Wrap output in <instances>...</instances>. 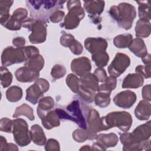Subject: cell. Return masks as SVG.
<instances>
[{"label":"cell","mask_w":151,"mask_h":151,"mask_svg":"<svg viewBox=\"0 0 151 151\" xmlns=\"http://www.w3.org/2000/svg\"><path fill=\"white\" fill-rule=\"evenodd\" d=\"M92 60L98 67H101L105 66L107 64L109 57L106 52L103 51L93 54Z\"/></svg>","instance_id":"d6a6232c"},{"label":"cell","mask_w":151,"mask_h":151,"mask_svg":"<svg viewBox=\"0 0 151 151\" xmlns=\"http://www.w3.org/2000/svg\"><path fill=\"white\" fill-rule=\"evenodd\" d=\"M129 50L139 57H143L147 54L144 41L139 38L134 39L129 46Z\"/></svg>","instance_id":"44dd1931"},{"label":"cell","mask_w":151,"mask_h":151,"mask_svg":"<svg viewBox=\"0 0 151 151\" xmlns=\"http://www.w3.org/2000/svg\"><path fill=\"white\" fill-rule=\"evenodd\" d=\"M104 1H90L84 2V8L85 10L90 15H100L104 8Z\"/></svg>","instance_id":"ac0fdd59"},{"label":"cell","mask_w":151,"mask_h":151,"mask_svg":"<svg viewBox=\"0 0 151 151\" xmlns=\"http://www.w3.org/2000/svg\"><path fill=\"white\" fill-rule=\"evenodd\" d=\"M130 63V58L127 55L122 53L116 54L114 59L108 67L110 75L114 77H119Z\"/></svg>","instance_id":"30bf717a"},{"label":"cell","mask_w":151,"mask_h":151,"mask_svg":"<svg viewBox=\"0 0 151 151\" xmlns=\"http://www.w3.org/2000/svg\"><path fill=\"white\" fill-rule=\"evenodd\" d=\"M86 48L92 54L104 51L107 44L106 40L101 38H88L84 41Z\"/></svg>","instance_id":"5bb4252c"},{"label":"cell","mask_w":151,"mask_h":151,"mask_svg":"<svg viewBox=\"0 0 151 151\" xmlns=\"http://www.w3.org/2000/svg\"><path fill=\"white\" fill-rule=\"evenodd\" d=\"M135 116L139 120H145L149 118L150 114V104L145 100L140 101L134 110Z\"/></svg>","instance_id":"ffe728a7"},{"label":"cell","mask_w":151,"mask_h":151,"mask_svg":"<svg viewBox=\"0 0 151 151\" xmlns=\"http://www.w3.org/2000/svg\"><path fill=\"white\" fill-rule=\"evenodd\" d=\"M44 58L40 55L27 60L25 65L31 70L38 71L41 70L44 65Z\"/></svg>","instance_id":"484cf974"},{"label":"cell","mask_w":151,"mask_h":151,"mask_svg":"<svg viewBox=\"0 0 151 151\" xmlns=\"http://www.w3.org/2000/svg\"><path fill=\"white\" fill-rule=\"evenodd\" d=\"M116 86V78L112 76H110L109 77H107V78L105 80L104 84H101L99 87L98 91L110 93V92L115 88Z\"/></svg>","instance_id":"1f68e13d"},{"label":"cell","mask_w":151,"mask_h":151,"mask_svg":"<svg viewBox=\"0 0 151 151\" xmlns=\"http://www.w3.org/2000/svg\"><path fill=\"white\" fill-rule=\"evenodd\" d=\"M31 137L34 142L39 145H42L45 142V137L42 128L37 124L31 126Z\"/></svg>","instance_id":"d4e9b609"},{"label":"cell","mask_w":151,"mask_h":151,"mask_svg":"<svg viewBox=\"0 0 151 151\" xmlns=\"http://www.w3.org/2000/svg\"><path fill=\"white\" fill-rule=\"evenodd\" d=\"M132 35L129 34L119 35L114 38V44L118 48H126L132 42Z\"/></svg>","instance_id":"f1b7e54d"},{"label":"cell","mask_w":151,"mask_h":151,"mask_svg":"<svg viewBox=\"0 0 151 151\" xmlns=\"http://www.w3.org/2000/svg\"><path fill=\"white\" fill-rule=\"evenodd\" d=\"M139 4V17L140 19L149 20L150 17V4L149 1H137Z\"/></svg>","instance_id":"f546056e"},{"label":"cell","mask_w":151,"mask_h":151,"mask_svg":"<svg viewBox=\"0 0 151 151\" xmlns=\"http://www.w3.org/2000/svg\"><path fill=\"white\" fill-rule=\"evenodd\" d=\"M91 68L90 60L84 57L74 59L71 64L72 71L80 77L88 73Z\"/></svg>","instance_id":"4fadbf2b"},{"label":"cell","mask_w":151,"mask_h":151,"mask_svg":"<svg viewBox=\"0 0 151 151\" xmlns=\"http://www.w3.org/2000/svg\"><path fill=\"white\" fill-rule=\"evenodd\" d=\"M64 16V12L61 10H56L53 12L50 17V19L52 22H58L61 21Z\"/></svg>","instance_id":"ab89813d"},{"label":"cell","mask_w":151,"mask_h":151,"mask_svg":"<svg viewBox=\"0 0 151 151\" xmlns=\"http://www.w3.org/2000/svg\"><path fill=\"white\" fill-rule=\"evenodd\" d=\"M69 48L72 52L76 55L80 54L83 51V47L81 44L75 40L71 42Z\"/></svg>","instance_id":"f35d334b"},{"label":"cell","mask_w":151,"mask_h":151,"mask_svg":"<svg viewBox=\"0 0 151 151\" xmlns=\"http://www.w3.org/2000/svg\"><path fill=\"white\" fill-rule=\"evenodd\" d=\"M143 78L139 74H129L124 79L123 88H138L142 86Z\"/></svg>","instance_id":"d6986e66"},{"label":"cell","mask_w":151,"mask_h":151,"mask_svg":"<svg viewBox=\"0 0 151 151\" xmlns=\"http://www.w3.org/2000/svg\"><path fill=\"white\" fill-rule=\"evenodd\" d=\"M110 15L117 21L120 27L129 29L136 17V11L135 7L126 2L120 3L118 6H113L110 8Z\"/></svg>","instance_id":"7a4b0ae2"},{"label":"cell","mask_w":151,"mask_h":151,"mask_svg":"<svg viewBox=\"0 0 151 151\" xmlns=\"http://www.w3.org/2000/svg\"><path fill=\"white\" fill-rule=\"evenodd\" d=\"M27 11L22 8L17 9L9 17L8 19L1 24L8 29L18 30L19 29L23 21L27 17Z\"/></svg>","instance_id":"8fae6325"},{"label":"cell","mask_w":151,"mask_h":151,"mask_svg":"<svg viewBox=\"0 0 151 151\" xmlns=\"http://www.w3.org/2000/svg\"><path fill=\"white\" fill-rule=\"evenodd\" d=\"M12 80V76L8 70L5 67H1V81L4 88L8 87Z\"/></svg>","instance_id":"836d02e7"},{"label":"cell","mask_w":151,"mask_h":151,"mask_svg":"<svg viewBox=\"0 0 151 151\" xmlns=\"http://www.w3.org/2000/svg\"><path fill=\"white\" fill-rule=\"evenodd\" d=\"M55 110L60 119L71 120L75 122L84 130L87 129V122L84 114H88L89 111L87 113H83V110L80 109L78 100H76L72 101V103L66 107V111L61 109H56Z\"/></svg>","instance_id":"3957f363"},{"label":"cell","mask_w":151,"mask_h":151,"mask_svg":"<svg viewBox=\"0 0 151 151\" xmlns=\"http://www.w3.org/2000/svg\"><path fill=\"white\" fill-rule=\"evenodd\" d=\"M1 130L10 133L13 127V121L8 118H2L1 120Z\"/></svg>","instance_id":"74e56055"},{"label":"cell","mask_w":151,"mask_h":151,"mask_svg":"<svg viewBox=\"0 0 151 151\" xmlns=\"http://www.w3.org/2000/svg\"><path fill=\"white\" fill-rule=\"evenodd\" d=\"M42 124L45 128L50 129L60 125L59 117L55 110L50 111L42 119Z\"/></svg>","instance_id":"7402d4cb"},{"label":"cell","mask_w":151,"mask_h":151,"mask_svg":"<svg viewBox=\"0 0 151 151\" xmlns=\"http://www.w3.org/2000/svg\"><path fill=\"white\" fill-rule=\"evenodd\" d=\"M104 118L105 122L109 129L116 126L123 132L128 131L132 123L131 115L126 111L111 112Z\"/></svg>","instance_id":"5b68a950"},{"label":"cell","mask_w":151,"mask_h":151,"mask_svg":"<svg viewBox=\"0 0 151 151\" xmlns=\"http://www.w3.org/2000/svg\"><path fill=\"white\" fill-rule=\"evenodd\" d=\"M22 25L24 27L32 30V33L29 37L31 43L37 44L43 42L46 38V25L41 21L34 19H25Z\"/></svg>","instance_id":"8992f818"},{"label":"cell","mask_w":151,"mask_h":151,"mask_svg":"<svg viewBox=\"0 0 151 151\" xmlns=\"http://www.w3.org/2000/svg\"><path fill=\"white\" fill-rule=\"evenodd\" d=\"M135 31L136 35L137 37H148L150 32V22L149 20L145 19H140L136 23Z\"/></svg>","instance_id":"603a6c76"},{"label":"cell","mask_w":151,"mask_h":151,"mask_svg":"<svg viewBox=\"0 0 151 151\" xmlns=\"http://www.w3.org/2000/svg\"><path fill=\"white\" fill-rule=\"evenodd\" d=\"M21 115H24L27 116L30 120H33L34 119L33 110L32 108L25 103L22 104L21 106L18 107L16 109L15 111L13 114V117H17Z\"/></svg>","instance_id":"4316f807"},{"label":"cell","mask_w":151,"mask_h":151,"mask_svg":"<svg viewBox=\"0 0 151 151\" xmlns=\"http://www.w3.org/2000/svg\"><path fill=\"white\" fill-rule=\"evenodd\" d=\"M13 44L18 47H22L24 45L25 41V39L22 37H17L13 40Z\"/></svg>","instance_id":"ee69618b"},{"label":"cell","mask_w":151,"mask_h":151,"mask_svg":"<svg viewBox=\"0 0 151 151\" xmlns=\"http://www.w3.org/2000/svg\"><path fill=\"white\" fill-rule=\"evenodd\" d=\"M49 83L43 78L37 79L34 84L27 89L26 100L35 104L43 96V93L48 91Z\"/></svg>","instance_id":"9c48e42d"},{"label":"cell","mask_w":151,"mask_h":151,"mask_svg":"<svg viewBox=\"0 0 151 151\" xmlns=\"http://www.w3.org/2000/svg\"><path fill=\"white\" fill-rule=\"evenodd\" d=\"M38 76V71L32 70L27 66L18 69L15 72L17 79L21 82H31L37 78Z\"/></svg>","instance_id":"9a60e30c"},{"label":"cell","mask_w":151,"mask_h":151,"mask_svg":"<svg viewBox=\"0 0 151 151\" xmlns=\"http://www.w3.org/2000/svg\"><path fill=\"white\" fill-rule=\"evenodd\" d=\"M14 1L9 0L0 1V15L1 17L9 14V8L12 5Z\"/></svg>","instance_id":"8d00e7d4"},{"label":"cell","mask_w":151,"mask_h":151,"mask_svg":"<svg viewBox=\"0 0 151 151\" xmlns=\"http://www.w3.org/2000/svg\"><path fill=\"white\" fill-rule=\"evenodd\" d=\"M26 59L27 56L24 47L17 48H14L12 47H8L4 49L1 57L2 64L4 66L22 63L26 60Z\"/></svg>","instance_id":"52a82bcc"},{"label":"cell","mask_w":151,"mask_h":151,"mask_svg":"<svg viewBox=\"0 0 151 151\" xmlns=\"http://www.w3.org/2000/svg\"><path fill=\"white\" fill-rule=\"evenodd\" d=\"M136 72L138 73L141 76H143L145 78L150 77V65L147 66L139 65L136 68Z\"/></svg>","instance_id":"60d3db41"},{"label":"cell","mask_w":151,"mask_h":151,"mask_svg":"<svg viewBox=\"0 0 151 151\" xmlns=\"http://www.w3.org/2000/svg\"><path fill=\"white\" fill-rule=\"evenodd\" d=\"M136 99V96L135 93L128 90L117 94L114 97L113 101L116 106L124 109H129L133 105Z\"/></svg>","instance_id":"7c38bea8"},{"label":"cell","mask_w":151,"mask_h":151,"mask_svg":"<svg viewBox=\"0 0 151 151\" xmlns=\"http://www.w3.org/2000/svg\"><path fill=\"white\" fill-rule=\"evenodd\" d=\"M65 68L63 65L57 64L53 67L51 70V75L54 78L57 79L63 77L65 75Z\"/></svg>","instance_id":"d590c367"},{"label":"cell","mask_w":151,"mask_h":151,"mask_svg":"<svg viewBox=\"0 0 151 151\" xmlns=\"http://www.w3.org/2000/svg\"><path fill=\"white\" fill-rule=\"evenodd\" d=\"M54 100L51 97H45L40 100L37 111L40 119H42L50 111L51 109L54 107Z\"/></svg>","instance_id":"e0dca14e"},{"label":"cell","mask_w":151,"mask_h":151,"mask_svg":"<svg viewBox=\"0 0 151 151\" xmlns=\"http://www.w3.org/2000/svg\"><path fill=\"white\" fill-rule=\"evenodd\" d=\"M142 60H143V62L146 64H150V54L147 55V54H146L145 55H144L142 57Z\"/></svg>","instance_id":"f6af8a7d"},{"label":"cell","mask_w":151,"mask_h":151,"mask_svg":"<svg viewBox=\"0 0 151 151\" xmlns=\"http://www.w3.org/2000/svg\"><path fill=\"white\" fill-rule=\"evenodd\" d=\"M22 96V89L17 86H12L9 88L6 92V96L8 100L11 102H15L19 100Z\"/></svg>","instance_id":"83f0119b"},{"label":"cell","mask_w":151,"mask_h":151,"mask_svg":"<svg viewBox=\"0 0 151 151\" xmlns=\"http://www.w3.org/2000/svg\"><path fill=\"white\" fill-rule=\"evenodd\" d=\"M80 81V84L82 86L93 89L94 91H97L99 89L98 80L94 74L88 73L81 77Z\"/></svg>","instance_id":"cb8c5ba5"},{"label":"cell","mask_w":151,"mask_h":151,"mask_svg":"<svg viewBox=\"0 0 151 151\" xmlns=\"http://www.w3.org/2000/svg\"><path fill=\"white\" fill-rule=\"evenodd\" d=\"M66 1H27L31 17L38 21H48L51 14L58 8L63 7Z\"/></svg>","instance_id":"6da1fadb"},{"label":"cell","mask_w":151,"mask_h":151,"mask_svg":"<svg viewBox=\"0 0 151 151\" xmlns=\"http://www.w3.org/2000/svg\"><path fill=\"white\" fill-rule=\"evenodd\" d=\"M110 94L103 91L99 92L94 97L96 104L101 107H106L110 101Z\"/></svg>","instance_id":"4dcf8cb0"},{"label":"cell","mask_w":151,"mask_h":151,"mask_svg":"<svg viewBox=\"0 0 151 151\" xmlns=\"http://www.w3.org/2000/svg\"><path fill=\"white\" fill-rule=\"evenodd\" d=\"M66 82L70 89L74 93H78L80 86V80L74 74H69L66 79Z\"/></svg>","instance_id":"e575fe53"},{"label":"cell","mask_w":151,"mask_h":151,"mask_svg":"<svg viewBox=\"0 0 151 151\" xmlns=\"http://www.w3.org/2000/svg\"><path fill=\"white\" fill-rule=\"evenodd\" d=\"M150 122H147V123L142 124L137 127L132 133L131 136L132 139L137 142L140 140H146L148 139L150 136Z\"/></svg>","instance_id":"2e32d148"},{"label":"cell","mask_w":151,"mask_h":151,"mask_svg":"<svg viewBox=\"0 0 151 151\" xmlns=\"http://www.w3.org/2000/svg\"><path fill=\"white\" fill-rule=\"evenodd\" d=\"M94 75L96 77L98 81L100 82L105 81L107 78V75L104 70L102 68H97L95 70Z\"/></svg>","instance_id":"b9f144b4"},{"label":"cell","mask_w":151,"mask_h":151,"mask_svg":"<svg viewBox=\"0 0 151 151\" xmlns=\"http://www.w3.org/2000/svg\"><path fill=\"white\" fill-rule=\"evenodd\" d=\"M13 134L16 142L20 146H25L30 142L29 130L27 122L22 119L13 120Z\"/></svg>","instance_id":"ba28073f"},{"label":"cell","mask_w":151,"mask_h":151,"mask_svg":"<svg viewBox=\"0 0 151 151\" xmlns=\"http://www.w3.org/2000/svg\"><path fill=\"white\" fill-rule=\"evenodd\" d=\"M150 84L146 86L143 87L142 90V96L145 99H147L148 100H150Z\"/></svg>","instance_id":"7bdbcfd3"},{"label":"cell","mask_w":151,"mask_h":151,"mask_svg":"<svg viewBox=\"0 0 151 151\" xmlns=\"http://www.w3.org/2000/svg\"><path fill=\"white\" fill-rule=\"evenodd\" d=\"M67 5L69 12L65 17L63 25L65 29H74L78 25L80 21L83 18L84 11L79 1H68Z\"/></svg>","instance_id":"277c9868"}]
</instances>
